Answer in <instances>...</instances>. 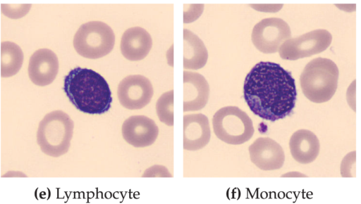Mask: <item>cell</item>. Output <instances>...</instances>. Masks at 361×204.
<instances>
[{
  "label": "cell",
  "instance_id": "1",
  "mask_svg": "<svg viewBox=\"0 0 361 204\" xmlns=\"http://www.w3.org/2000/svg\"><path fill=\"white\" fill-rule=\"evenodd\" d=\"M243 98L259 117L275 122L290 115L297 100L295 81L279 64L260 61L245 77Z\"/></svg>",
  "mask_w": 361,
  "mask_h": 204
},
{
  "label": "cell",
  "instance_id": "2",
  "mask_svg": "<svg viewBox=\"0 0 361 204\" xmlns=\"http://www.w3.org/2000/svg\"><path fill=\"white\" fill-rule=\"evenodd\" d=\"M63 89L78 110L87 114H103L109 110L113 101L106 79L96 71L76 67L64 77Z\"/></svg>",
  "mask_w": 361,
  "mask_h": 204
},
{
  "label": "cell",
  "instance_id": "3",
  "mask_svg": "<svg viewBox=\"0 0 361 204\" xmlns=\"http://www.w3.org/2000/svg\"><path fill=\"white\" fill-rule=\"evenodd\" d=\"M339 70L331 59L318 57L305 66L300 76V84L305 96L311 102L329 101L335 94Z\"/></svg>",
  "mask_w": 361,
  "mask_h": 204
},
{
  "label": "cell",
  "instance_id": "4",
  "mask_svg": "<svg viewBox=\"0 0 361 204\" xmlns=\"http://www.w3.org/2000/svg\"><path fill=\"white\" fill-rule=\"evenodd\" d=\"M73 128V121L62 110H54L45 115L37 132V141L42 151L55 158L66 153L71 146Z\"/></svg>",
  "mask_w": 361,
  "mask_h": 204
},
{
  "label": "cell",
  "instance_id": "5",
  "mask_svg": "<svg viewBox=\"0 0 361 204\" xmlns=\"http://www.w3.org/2000/svg\"><path fill=\"white\" fill-rule=\"evenodd\" d=\"M216 136L231 145H240L248 141L255 129L248 115L236 106H225L218 110L212 118Z\"/></svg>",
  "mask_w": 361,
  "mask_h": 204
},
{
  "label": "cell",
  "instance_id": "6",
  "mask_svg": "<svg viewBox=\"0 0 361 204\" xmlns=\"http://www.w3.org/2000/svg\"><path fill=\"white\" fill-rule=\"evenodd\" d=\"M73 47L81 56L89 59L109 54L115 44L113 30L101 21H90L80 26L73 37Z\"/></svg>",
  "mask_w": 361,
  "mask_h": 204
},
{
  "label": "cell",
  "instance_id": "7",
  "mask_svg": "<svg viewBox=\"0 0 361 204\" xmlns=\"http://www.w3.org/2000/svg\"><path fill=\"white\" fill-rule=\"evenodd\" d=\"M331 34L325 29H317L286 40L279 49L283 60H296L310 57L326 50L332 42Z\"/></svg>",
  "mask_w": 361,
  "mask_h": 204
},
{
  "label": "cell",
  "instance_id": "8",
  "mask_svg": "<svg viewBox=\"0 0 361 204\" xmlns=\"http://www.w3.org/2000/svg\"><path fill=\"white\" fill-rule=\"evenodd\" d=\"M291 37L288 24L279 18L262 19L255 25L251 39L255 47L263 53L279 51L281 44Z\"/></svg>",
  "mask_w": 361,
  "mask_h": 204
},
{
  "label": "cell",
  "instance_id": "9",
  "mask_svg": "<svg viewBox=\"0 0 361 204\" xmlns=\"http://www.w3.org/2000/svg\"><path fill=\"white\" fill-rule=\"evenodd\" d=\"M154 89L149 79L141 75H132L123 79L118 86V98L122 106L139 110L151 101Z\"/></svg>",
  "mask_w": 361,
  "mask_h": 204
},
{
  "label": "cell",
  "instance_id": "10",
  "mask_svg": "<svg viewBox=\"0 0 361 204\" xmlns=\"http://www.w3.org/2000/svg\"><path fill=\"white\" fill-rule=\"evenodd\" d=\"M248 151L252 162L264 171L279 170L285 162L282 147L269 137L257 139L249 146Z\"/></svg>",
  "mask_w": 361,
  "mask_h": 204
},
{
  "label": "cell",
  "instance_id": "11",
  "mask_svg": "<svg viewBox=\"0 0 361 204\" xmlns=\"http://www.w3.org/2000/svg\"><path fill=\"white\" fill-rule=\"evenodd\" d=\"M121 130L125 141L136 148L153 144L159 134L155 122L145 115H133L127 118L122 125Z\"/></svg>",
  "mask_w": 361,
  "mask_h": 204
},
{
  "label": "cell",
  "instance_id": "12",
  "mask_svg": "<svg viewBox=\"0 0 361 204\" xmlns=\"http://www.w3.org/2000/svg\"><path fill=\"white\" fill-rule=\"evenodd\" d=\"M59 68V59L56 53L49 49H40L30 56L27 71L34 84L44 87L53 82Z\"/></svg>",
  "mask_w": 361,
  "mask_h": 204
},
{
  "label": "cell",
  "instance_id": "13",
  "mask_svg": "<svg viewBox=\"0 0 361 204\" xmlns=\"http://www.w3.org/2000/svg\"><path fill=\"white\" fill-rule=\"evenodd\" d=\"M209 85L201 74L183 71V112L197 111L207 105Z\"/></svg>",
  "mask_w": 361,
  "mask_h": 204
},
{
  "label": "cell",
  "instance_id": "14",
  "mask_svg": "<svg viewBox=\"0 0 361 204\" xmlns=\"http://www.w3.org/2000/svg\"><path fill=\"white\" fill-rule=\"evenodd\" d=\"M211 129L208 117L202 113L183 116V149L195 151L209 142Z\"/></svg>",
  "mask_w": 361,
  "mask_h": 204
},
{
  "label": "cell",
  "instance_id": "15",
  "mask_svg": "<svg viewBox=\"0 0 361 204\" xmlns=\"http://www.w3.org/2000/svg\"><path fill=\"white\" fill-rule=\"evenodd\" d=\"M152 46L149 33L140 27L127 29L121 39V51L128 60L137 61L144 59Z\"/></svg>",
  "mask_w": 361,
  "mask_h": 204
},
{
  "label": "cell",
  "instance_id": "16",
  "mask_svg": "<svg viewBox=\"0 0 361 204\" xmlns=\"http://www.w3.org/2000/svg\"><path fill=\"white\" fill-rule=\"evenodd\" d=\"M289 148L293 159L305 165L316 160L320 151V143L314 133L301 129L291 135Z\"/></svg>",
  "mask_w": 361,
  "mask_h": 204
},
{
  "label": "cell",
  "instance_id": "17",
  "mask_svg": "<svg viewBox=\"0 0 361 204\" xmlns=\"http://www.w3.org/2000/svg\"><path fill=\"white\" fill-rule=\"evenodd\" d=\"M208 60L207 49L202 41L192 31L183 30V68L196 70L202 68Z\"/></svg>",
  "mask_w": 361,
  "mask_h": 204
},
{
  "label": "cell",
  "instance_id": "18",
  "mask_svg": "<svg viewBox=\"0 0 361 204\" xmlns=\"http://www.w3.org/2000/svg\"><path fill=\"white\" fill-rule=\"evenodd\" d=\"M23 53L20 47L11 42L1 44V76L9 77L16 75L23 63Z\"/></svg>",
  "mask_w": 361,
  "mask_h": 204
},
{
  "label": "cell",
  "instance_id": "19",
  "mask_svg": "<svg viewBox=\"0 0 361 204\" xmlns=\"http://www.w3.org/2000/svg\"><path fill=\"white\" fill-rule=\"evenodd\" d=\"M156 111L159 120L167 126L173 125V90H169L158 98Z\"/></svg>",
  "mask_w": 361,
  "mask_h": 204
},
{
  "label": "cell",
  "instance_id": "20",
  "mask_svg": "<svg viewBox=\"0 0 361 204\" xmlns=\"http://www.w3.org/2000/svg\"><path fill=\"white\" fill-rule=\"evenodd\" d=\"M31 6V4H1V11L8 18L18 19L25 16L29 12Z\"/></svg>",
  "mask_w": 361,
  "mask_h": 204
},
{
  "label": "cell",
  "instance_id": "21",
  "mask_svg": "<svg viewBox=\"0 0 361 204\" xmlns=\"http://www.w3.org/2000/svg\"><path fill=\"white\" fill-rule=\"evenodd\" d=\"M340 172L343 177H354L355 174V151L348 153L343 158Z\"/></svg>",
  "mask_w": 361,
  "mask_h": 204
},
{
  "label": "cell",
  "instance_id": "22",
  "mask_svg": "<svg viewBox=\"0 0 361 204\" xmlns=\"http://www.w3.org/2000/svg\"><path fill=\"white\" fill-rule=\"evenodd\" d=\"M204 4H184L183 23H190L199 18L204 11Z\"/></svg>",
  "mask_w": 361,
  "mask_h": 204
},
{
  "label": "cell",
  "instance_id": "23",
  "mask_svg": "<svg viewBox=\"0 0 361 204\" xmlns=\"http://www.w3.org/2000/svg\"><path fill=\"white\" fill-rule=\"evenodd\" d=\"M142 177H172L173 175L168 169L163 165H153L147 169Z\"/></svg>",
  "mask_w": 361,
  "mask_h": 204
},
{
  "label": "cell",
  "instance_id": "24",
  "mask_svg": "<svg viewBox=\"0 0 361 204\" xmlns=\"http://www.w3.org/2000/svg\"><path fill=\"white\" fill-rule=\"evenodd\" d=\"M283 4H250L255 11L264 13H276L283 8Z\"/></svg>",
  "mask_w": 361,
  "mask_h": 204
},
{
  "label": "cell",
  "instance_id": "25",
  "mask_svg": "<svg viewBox=\"0 0 361 204\" xmlns=\"http://www.w3.org/2000/svg\"><path fill=\"white\" fill-rule=\"evenodd\" d=\"M355 80H354L350 84V85L348 87L347 93H346V98H347L348 103L354 111H355Z\"/></svg>",
  "mask_w": 361,
  "mask_h": 204
},
{
  "label": "cell",
  "instance_id": "26",
  "mask_svg": "<svg viewBox=\"0 0 361 204\" xmlns=\"http://www.w3.org/2000/svg\"><path fill=\"white\" fill-rule=\"evenodd\" d=\"M336 7L343 11L354 12L356 9L355 4H336Z\"/></svg>",
  "mask_w": 361,
  "mask_h": 204
},
{
  "label": "cell",
  "instance_id": "27",
  "mask_svg": "<svg viewBox=\"0 0 361 204\" xmlns=\"http://www.w3.org/2000/svg\"><path fill=\"white\" fill-rule=\"evenodd\" d=\"M282 177H307L305 174L299 172H289L281 176Z\"/></svg>",
  "mask_w": 361,
  "mask_h": 204
}]
</instances>
